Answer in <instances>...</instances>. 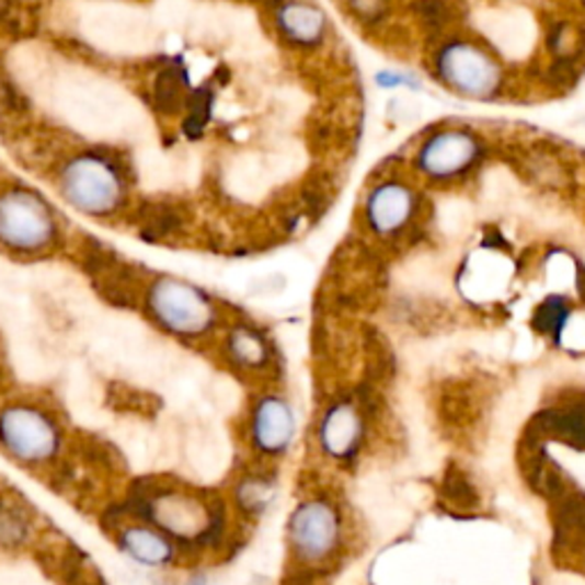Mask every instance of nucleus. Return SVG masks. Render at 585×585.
Masks as SVG:
<instances>
[{
	"instance_id": "nucleus-1",
	"label": "nucleus",
	"mask_w": 585,
	"mask_h": 585,
	"mask_svg": "<svg viewBox=\"0 0 585 585\" xmlns=\"http://www.w3.org/2000/svg\"><path fill=\"white\" fill-rule=\"evenodd\" d=\"M351 544V521L336 496L309 492L292 503L286 521L290 563L302 572H328L339 565Z\"/></svg>"
},
{
	"instance_id": "nucleus-2",
	"label": "nucleus",
	"mask_w": 585,
	"mask_h": 585,
	"mask_svg": "<svg viewBox=\"0 0 585 585\" xmlns=\"http://www.w3.org/2000/svg\"><path fill=\"white\" fill-rule=\"evenodd\" d=\"M431 69L444 90L469 101H496L508 85V73L494 53L464 37H446L433 50Z\"/></svg>"
},
{
	"instance_id": "nucleus-3",
	"label": "nucleus",
	"mask_w": 585,
	"mask_h": 585,
	"mask_svg": "<svg viewBox=\"0 0 585 585\" xmlns=\"http://www.w3.org/2000/svg\"><path fill=\"white\" fill-rule=\"evenodd\" d=\"M142 503H147V515L153 519V524L174 540L208 547L218 542L225 534L227 515L222 503L210 501L202 494L185 490H161L149 498H142Z\"/></svg>"
},
{
	"instance_id": "nucleus-4",
	"label": "nucleus",
	"mask_w": 585,
	"mask_h": 585,
	"mask_svg": "<svg viewBox=\"0 0 585 585\" xmlns=\"http://www.w3.org/2000/svg\"><path fill=\"white\" fill-rule=\"evenodd\" d=\"M153 321L181 339H202L220 323V307L199 286L179 277H158L147 292Z\"/></svg>"
},
{
	"instance_id": "nucleus-5",
	"label": "nucleus",
	"mask_w": 585,
	"mask_h": 585,
	"mask_svg": "<svg viewBox=\"0 0 585 585\" xmlns=\"http://www.w3.org/2000/svg\"><path fill=\"white\" fill-rule=\"evenodd\" d=\"M58 185L62 197L85 216H111L126 193L122 170L103 153H78L62 165Z\"/></svg>"
},
{
	"instance_id": "nucleus-6",
	"label": "nucleus",
	"mask_w": 585,
	"mask_h": 585,
	"mask_svg": "<svg viewBox=\"0 0 585 585\" xmlns=\"http://www.w3.org/2000/svg\"><path fill=\"white\" fill-rule=\"evenodd\" d=\"M487 153L485 140L471 128L446 126L433 130L414 153V170L435 185H448L467 179L481 168Z\"/></svg>"
},
{
	"instance_id": "nucleus-7",
	"label": "nucleus",
	"mask_w": 585,
	"mask_h": 585,
	"mask_svg": "<svg viewBox=\"0 0 585 585\" xmlns=\"http://www.w3.org/2000/svg\"><path fill=\"white\" fill-rule=\"evenodd\" d=\"M368 435L370 418L355 393H336L318 414L313 428L318 454L334 464L355 462L366 448Z\"/></svg>"
},
{
	"instance_id": "nucleus-8",
	"label": "nucleus",
	"mask_w": 585,
	"mask_h": 585,
	"mask_svg": "<svg viewBox=\"0 0 585 585\" xmlns=\"http://www.w3.org/2000/svg\"><path fill=\"white\" fill-rule=\"evenodd\" d=\"M421 193L412 183L385 179L368 188L362 204V220L376 241L391 245L412 233L421 216Z\"/></svg>"
},
{
	"instance_id": "nucleus-9",
	"label": "nucleus",
	"mask_w": 585,
	"mask_h": 585,
	"mask_svg": "<svg viewBox=\"0 0 585 585\" xmlns=\"http://www.w3.org/2000/svg\"><path fill=\"white\" fill-rule=\"evenodd\" d=\"M300 416L296 403L279 389H263L248 414V437L254 456L265 462L284 460L296 448Z\"/></svg>"
},
{
	"instance_id": "nucleus-10",
	"label": "nucleus",
	"mask_w": 585,
	"mask_h": 585,
	"mask_svg": "<svg viewBox=\"0 0 585 585\" xmlns=\"http://www.w3.org/2000/svg\"><path fill=\"white\" fill-rule=\"evenodd\" d=\"M56 236V218L42 197L23 188L0 195V245L31 254L46 250Z\"/></svg>"
},
{
	"instance_id": "nucleus-11",
	"label": "nucleus",
	"mask_w": 585,
	"mask_h": 585,
	"mask_svg": "<svg viewBox=\"0 0 585 585\" xmlns=\"http://www.w3.org/2000/svg\"><path fill=\"white\" fill-rule=\"evenodd\" d=\"M0 444L23 464H42L58 448V428L35 408L12 405L0 412Z\"/></svg>"
},
{
	"instance_id": "nucleus-12",
	"label": "nucleus",
	"mask_w": 585,
	"mask_h": 585,
	"mask_svg": "<svg viewBox=\"0 0 585 585\" xmlns=\"http://www.w3.org/2000/svg\"><path fill=\"white\" fill-rule=\"evenodd\" d=\"M271 14L277 35L290 48L313 50L330 35V19L311 0H271Z\"/></svg>"
},
{
	"instance_id": "nucleus-13",
	"label": "nucleus",
	"mask_w": 585,
	"mask_h": 585,
	"mask_svg": "<svg viewBox=\"0 0 585 585\" xmlns=\"http://www.w3.org/2000/svg\"><path fill=\"white\" fill-rule=\"evenodd\" d=\"M225 359L238 374L263 378L277 364L273 339L250 321H236L222 339Z\"/></svg>"
},
{
	"instance_id": "nucleus-14",
	"label": "nucleus",
	"mask_w": 585,
	"mask_h": 585,
	"mask_svg": "<svg viewBox=\"0 0 585 585\" xmlns=\"http://www.w3.org/2000/svg\"><path fill=\"white\" fill-rule=\"evenodd\" d=\"M188 208L174 199L145 202L136 213V225L145 241H165L188 225Z\"/></svg>"
},
{
	"instance_id": "nucleus-15",
	"label": "nucleus",
	"mask_w": 585,
	"mask_h": 585,
	"mask_svg": "<svg viewBox=\"0 0 585 585\" xmlns=\"http://www.w3.org/2000/svg\"><path fill=\"white\" fill-rule=\"evenodd\" d=\"M555 542L563 553H583L585 549V496L558 490L555 498Z\"/></svg>"
},
{
	"instance_id": "nucleus-16",
	"label": "nucleus",
	"mask_w": 585,
	"mask_h": 585,
	"mask_svg": "<svg viewBox=\"0 0 585 585\" xmlns=\"http://www.w3.org/2000/svg\"><path fill=\"white\" fill-rule=\"evenodd\" d=\"M530 433L567 444L572 448H585V401L540 412L538 431Z\"/></svg>"
},
{
	"instance_id": "nucleus-17",
	"label": "nucleus",
	"mask_w": 585,
	"mask_h": 585,
	"mask_svg": "<svg viewBox=\"0 0 585 585\" xmlns=\"http://www.w3.org/2000/svg\"><path fill=\"white\" fill-rule=\"evenodd\" d=\"M92 282H94L99 298L108 305L128 309V307H136L140 300V284H142L140 273L122 259H117L108 271H103Z\"/></svg>"
},
{
	"instance_id": "nucleus-18",
	"label": "nucleus",
	"mask_w": 585,
	"mask_h": 585,
	"mask_svg": "<svg viewBox=\"0 0 585 585\" xmlns=\"http://www.w3.org/2000/svg\"><path fill=\"white\" fill-rule=\"evenodd\" d=\"M119 542H122V549L133 558V561L142 563L147 567H163L172 563V558H174V547L170 538L147 526L124 528Z\"/></svg>"
},
{
	"instance_id": "nucleus-19",
	"label": "nucleus",
	"mask_w": 585,
	"mask_h": 585,
	"mask_svg": "<svg viewBox=\"0 0 585 585\" xmlns=\"http://www.w3.org/2000/svg\"><path fill=\"white\" fill-rule=\"evenodd\" d=\"M233 498L248 517H261L277 498V481L263 471L245 473L233 490Z\"/></svg>"
},
{
	"instance_id": "nucleus-20",
	"label": "nucleus",
	"mask_w": 585,
	"mask_h": 585,
	"mask_svg": "<svg viewBox=\"0 0 585 585\" xmlns=\"http://www.w3.org/2000/svg\"><path fill=\"white\" fill-rule=\"evenodd\" d=\"M31 530L28 508L14 498H0V549L23 547L31 538Z\"/></svg>"
},
{
	"instance_id": "nucleus-21",
	"label": "nucleus",
	"mask_w": 585,
	"mask_h": 585,
	"mask_svg": "<svg viewBox=\"0 0 585 585\" xmlns=\"http://www.w3.org/2000/svg\"><path fill=\"white\" fill-rule=\"evenodd\" d=\"M153 108L161 115H179L188 105V94H185V78L179 69H163L156 76L151 88Z\"/></svg>"
},
{
	"instance_id": "nucleus-22",
	"label": "nucleus",
	"mask_w": 585,
	"mask_h": 585,
	"mask_svg": "<svg viewBox=\"0 0 585 585\" xmlns=\"http://www.w3.org/2000/svg\"><path fill=\"white\" fill-rule=\"evenodd\" d=\"M460 3L456 0H416L414 14L428 33H444L450 23L460 19Z\"/></svg>"
},
{
	"instance_id": "nucleus-23",
	"label": "nucleus",
	"mask_w": 585,
	"mask_h": 585,
	"mask_svg": "<svg viewBox=\"0 0 585 585\" xmlns=\"http://www.w3.org/2000/svg\"><path fill=\"white\" fill-rule=\"evenodd\" d=\"M108 403L117 412L138 416H153L158 410V398L153 393L128 385H113V389H108Z\"/></svg>"
},
{
	"instance_id": "nucleus-24",
	"label": "nucleus",
	"mask_w": 585,
	"mask_h": 585,
	"mask_svg": "<svg viewBox=\"0 0 585 585\" xmlns=\"http://www.w3.org/2000/svg\"><path fill=\"white\" fill-rule=\"evenodd\" d=\"M528 174L534 176L536 181L540 183H547V185H563L565 176H567V170L561 161H555L553 153L549 151H534L530 153L526 161H524Z\"/></svg>"
},
{
	"instance_id": "nucleus-25",
	"label": "nucleus",
	"mask_w": 585,
	"mask_h": 585,
	"mask_svg": "<svg viewBox=\"0 0 585 585\" xmlns=\"http://www.w3.org/2000/svg\"><path fill=\"white\" fill-rule=\"evenodd\" d=\"M345 8L362 25H380L389 19L393 0H345Z\"/></svg>"
},
{
	"instance_id": "nucleus-26",
	"label": "nucleus",
	"mask_w": 585,
	"mask_h": 585,
	"mask_svg": "<svg viewBox=\"0 0 585 585\" xmlns=\"http://www.w3.org/2000/svg\"><path fill=\"white\" fill-rule=\"evenodd\" d=\"M376 85L385 92H395V90H412V92H421L423 83L416 73H408V71H395V69H382L376 73Z\"/></svg>"
},
{
	"instance_id": "nucleus-27",
	"label": "nucleus",
	"mask_w": 585,
	"mask_h": 585,
	"mask_svg": "<svg viewBox=\"0 0 585 585\" xmlns=\"http://www.w3.org/2000/svg\"><path fill=\"white\" fill-rule=\"evenodd\" d=\"M185 585H208V583H206L204 576H195V578H191Z\"/></svg>"
},
{
	"instance_id": "nucleus-28",
	"label": "nucleus",
	"mask_w": 585,
	"mask_h": 585,
	"mask_svg": "<svg viewBox=\"0 0 585 585\" xmlns=\"http://www.w3.org/2000/svg\"><path fill=\"white\" fill-rule=\"evenodd\" d=\"M5 8H8V0H0V19H3V14H5Z\"/></svg>"
},
{
	"instance_id": "nucleus-29",
	"label": "nucleus",
	"mask_w": 585,
	"mask_h": 585,
	"mask_svg": "<svg viewBox=\"0 0 585 585\" xmlns=\"http://www.w3.org/2000/svg\"><path fill=\"white\" fill-rule=\"evenodd\" d=\"M3 382H5V368L0 366V387H3Z\"/></svg>"
},
{
	"instance_id": "nucleus-30",
	"label": "nucleus",
	"mask_w": 585,
	"mask_h": 585,
	"mask_svg": "<svg viewBox=\"0 0 585 585\" xmlns=\"http://www.w3.org/2000/svg\"><path fill=\"white\" fill-rule=\"evenodd\" d=\"M581 561H583V567H585V549H583V553H581Z\"/></svg>"
},
{
	"instance_id": "nucleus-31",
	"label": "nucleus",
	"mask_w": 585,
	"mask_h": 585,
	"mask_svg": "<svg viewBox=\"0 0 585 585\" xmlns=\"http://www.w3.org/2000/svg\"><path fill=\"white\" fill-rule=\"evenodd\" d=\"M578 3H581V5H583V8H585V0H578Z\"/></svg>"
}]
</instances>
